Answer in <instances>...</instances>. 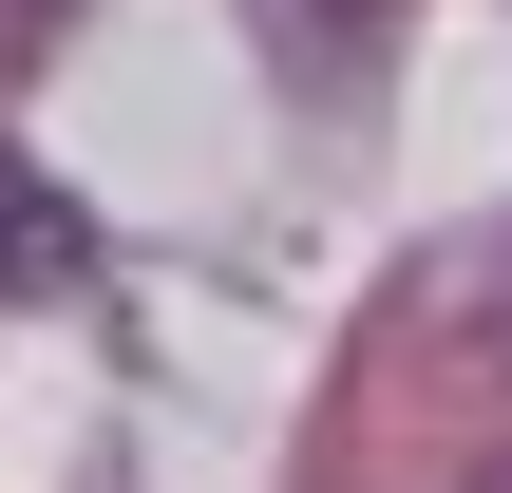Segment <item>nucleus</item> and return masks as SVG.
<instances>
[{
  "label": "nucleus",
  "mask_w": 512,
  "mask_h": 493,
  "mask_svg": "<svg viewBox=\"0 0 512 493\" xmlns=\"http://www.w3.org/2000/svg\"><path fill=\"white\" fill-rule=\"evenodd\" d=\"M57 285H95V228L19 171V133H0V304H57Z\"/></svg>",
  "instance_id": "nucleus-1"
},
{
  "label": "nucleus",
  "mask_w": 512,
  "mask_h": 493,
  "mask_svg": "<svg viewBox=\"0 0 512 493\" xmlns=\"http://www.w3.org/2000/svg\"><path fill=\"white\" fill-rule=\"evenodd\" d=\"M380 19H399V0H266V38H285V57H361Z\"/></svg>",
  "instance_id": "nucleus-2"
}]
</instances>
